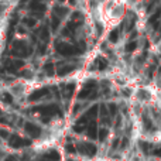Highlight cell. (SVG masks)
I'll list each match as a JSON object with an SVG mask.
<instances>
[{"instance_id":"obj_6","label":"cell","mask_w":161,"mask_h":161,"mask_svg":"<svg viewBox=\"0 0 161 161\" xmlns=\"http://www.w3.org/2000/svg\"><path fill=\"white\" fill-rule=\"evenodd\" d=\"M86 133H88V136L91 137V139H96L97 137V126H96V122H95V120H92V122L88 125Z\"/></svg>"},{"instance_id":"obj_12","label":"cell","mask_w":161,"mask_h":161,"mask_svg":"<svg viewBox=\"0 0 161 161\" xmlns=\"http://www.w3.org/2000/svg\"><path fill=\"white\" fill-rule=\"evenodd\" d=\"M74 88H75V85H74V83H71V85H67V86H65V96H67V97H71V95H72V92H74Z\"/></svg>"},{"instance_id":"obj_2","label":"cell","mask_w":161,"mask_h":161,"mask_svg":"<svg viewBox=\"0 0 161 161\" xmlns=\"http://www.w3.org/2000/svg\"><path fill=\"white\" fill-rule=\"evenodd\" d=\"M76 150H78L80 154H85V156H88V157H93L95 154H96L97 148H96V146L92 144V143H80V144L76 146Z\"/></svg>"},{"instance_id":"obj_17","label":"cell","mask_w":161,"mask_h":161,"mask_svg":"<svg viewBox=\"0 0 161 161\" xmlns=\"http://www.w3.org/2000/svg\"><path fill=\"white\" fill-rule=\"evenodd\" d=\"M0 137H3V139H7V137H10V136H8V133H7L6 130L0 129Z\"/></svg>"},{"instance_id":"obj_5","label":"cell","mask_w":161,"mask_h":161,"mask_svg":"<svg viewBox=\"0 0 161 161\" xmlns=\"http://www.w3.org/2000/svg\"><path fill=\"white\" fill-rule=\"evenodd\" d=\"M48 93H50V91H48L47 88H41V89H38V91L33 92V93L28 96V100H30V102H34V100L41 99L42 96H45V95H48Z\"/></svg>"},{"instance_id":"obj_18","label":"cell","mask_w":161,"mask_h":161,"mask_svg":"<svg viewBox=\"0 0 161 161\" xmlns=\"http://www.w3.org/2000/svg\"><path fill=\"white\" fill-rule=\"evenodd\" d=\"M154 154H156L157 157H161V147H160V148H157V150L154 151Z\"/></svg>"},{"instance_id":"obj_15","label":"cell","mask_w":161,"mask_h":161,"mask_svg":"<svg viewBox=\"0 0 161 161\" xmlns=\"http://www.w3.org/2000/svg\"><path fill=\"white\" fill-rule=\"evenodd\" d=\"M65 150H67L68 153L74 154L76 151V147H75V146H72V144H67V146H65Z\"/></svg>"},{"instance_id":"obj_14","label":"cell","mask_w":161,"mask_h":161,"mask_svg":"<svg viewBox=\"0 0 161 161\" xmlns=\"http://www.w3.org/2000/svg\"><path fill=\"white\" fill-rule=\"evenodd\" d=\"M83 130H85L83 125H78V123H76V125L74 126V131H75V133H82Z\"/></svg>"},{"instance_id":"obj_11","label":"cell","mask_w":161,"mask_h":161,"mask_svg":"<svg viewBox=\"0 0 161 161\" xmlns=\"http://www.w3.org/2000/svg\"><path fill=\"white\" fill-rule=\"evenodd\" d=\"M108 134H109V131H108V129H100L99 131H97V137H99L100 140H105L106 137H108Z\"/></svg>"},{"instance_id":"obj_7","label":"cell","mask_w":161,"mask_h":161,"mask_svg":"<svg viewBox=\"0 0 161 161\" xmlns=\"http://www.w3.org/2000/svg\"><path fill=\"white\" fill-rule=\"evenodd\" d=\"M92 88H95V82H92V85H88L79 92V99H85L89 95H92Z\"/></svg>"},{"instance_id":"obj_19","label":"cell","mask_w":161,"mask_h":161,"mask_svg":"<svg viewBox=\"0 0 161 161\" xmlns=\"http://www.w3.org/2000/svg\"><path fill=\"white\" fill-rule=\"evenodd\" d=\"M4 161H16V160H14V157H11V156H10V157H7V158H6Z\"/></svg>"},{"instance_id":"obj_4","label":"cell","mask_w":161,"mask_h":161,"mask_svg":"<svg viewBox=\"0 0 161 161\" xmlns=\"http://www.w3.org/2000/svg\"><path fill=\"white\" fill-rule=\"evenodd\" d=\"M24 129L31 137H40V134H41V129H40L37 125L31 123V122L24 123Z\"/></svg>"},{"instance_id":"obj_20","label":"cell","mask_w":161,"mask_h":161,"mask_svg":"<svg viewBox=\"0 0 161 161\" xmlns=\"http://www.w3.org/2000/svg\"><path fill=\"white\" fill-rule=\"evenodd\" d=\"M117 144H119V140H114V142H113V148L117 147Z\"/></svg>"},{"instance_id":"obj_3","label":"cell","mask_w":161,"mask_h":161,"mask_svg":"<svg viewBox=\"0 0 161 161\" xmlns=\"http://www.w3.org/2000/svg\"><path fill=\"white\" fill-rule=\"evenodd\" d=\"M8 146L13 148H21V147H25V146H30L31 144V140H27V139H23L20 136H10L8 137Z\"/></svg>"},{"instance_id":"obj_9","label":"cell","mask_w":161,"mask_h":161,"mask_svg":"<svg viewBox=\"0 0 161 161\" xmlns=\"http://www.w3.org/2000/svg\"><path fill=\"white\" fill-rule=\"evenodd\" d=\"M0 99H2L4 103H13V95H10V93H7V92H4V93L0 96Z\"/></svg>"},{"instance_id":"obj_10","label":"cell","mask_w":161,"mask_h":161,"mask_svg":"<svg viewBox=\"0 0 161 161\" xmlns=\"http://www.w3.org/2000/svg\"><path fill=\"white\" fill-rule=\"evenodd\" d=\"M140 147H142V150L144 151L146 154H147V153H150V150L153 148V146H151L150 143H144V142H142V143H140Z\"/></svg>"},{"instance_id":"obj_1","label":"cell","mask_w":161,"mask_h":161,"mask_svg":"<svg viewBox=\"0 0 161 161\" xmlns=\"http://www.w3.org/2000/svg\"><path fill=\"white\" fill-rule=\"evenodd\" d=\"M31 112H37V113H41L42 116H57V114H59L61 116V112H59L58 106L57 105H45V106H38V108H33L31 109Z\"/></svg>"},{"instance_id":"obj_16","label":"cell","mask_w":161,"mask_h":161,"mask_svg":"<svg viewBox=\"0 0 161 161\" xmlns=\"http://www.w3.org/2000/svg\"><path fill=\"white\" fill-rule=\"evenodd\" d=\"M69 71H72V67H65V68H62V69H59V75H65V74H68Z\"/></svg>"},{"instance_id":"obj_13","label":"cell","mask_w":161,"mask_h":161,"mask_svg":"<svg viewBox=\"0 0 161 161\" xmlns=\"http://www.w3.org/2000/svg\"><path fill=\"white\" fill-rule=\"evenodd\" d=\"M108 110H109V114H114V113H116V110H117L116 105H114V103H110V105H108Z\"/></svg>"},{"instance_id":"obj_8","label":"cell","mask_w":161,"mask_h":161,"mask_svg":"<svg viewBox=\"0 0 161 161\" xmlns=\"http://www.w3.org/2000/svg\"><path fill=\"white\" fill-rule=\"evenodd\" d=\"M44 157L48 161H58L59 160V154H58V151H55V150H51L50 153H47Z\"/></svg>"}]
</instances>
